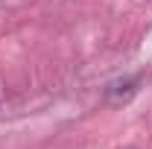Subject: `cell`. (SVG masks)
Segmentation results:
<instances>
[]
</instances>
